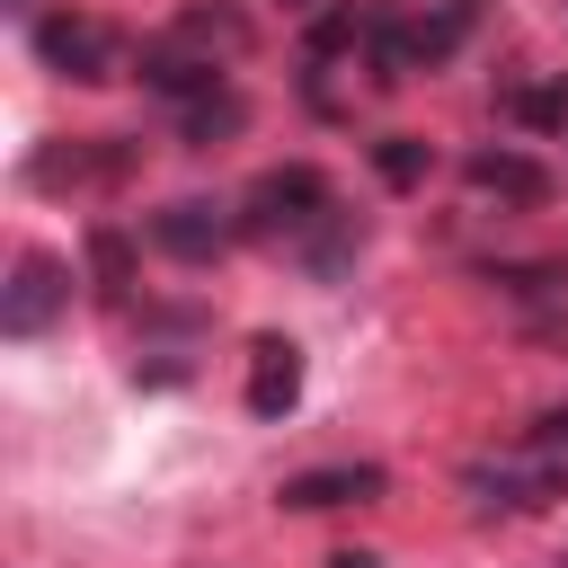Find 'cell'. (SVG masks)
I'll use <instances>...</instances> for the list:
<instances>
[{"instance_id":"cell-1","label":"cell","mask_w":568,"mask_h":568,"mask_svg":"<svg viewBox=\"0 0 568 568\" xmlns=\"http://www.w3.org/2000/svg\"><path fill=\"white\" fill-rule=\"evenodd\" d=\"M328 213H337L328 178H320L311 160H284V169H266V178L240 195V240H311Z\"/></svg>"},{"instance_id":"cell-2","label":"cell","mask_w":568,"mask_h":568,"mask_svg":"<svg viewBox=\"0 0 568 568\" xmlns=\"http://www.w3.org/2000/svg\"><path fill=\"white\" fill-rule=\"evenodd\" d=\"M462 488L479 497V506H506V515H532V506H550V497H568V462L559 453H479L470 470H462Z\"/></svg>"},{"instance_id":"cell-3","label":"cell","mask_w":568,"mask_h":568,"mask_svg":"<svg viewBox=\"0 0 568 568\" xmlns=\"http://www.w3.org/2000/svg\"><path fill=\"white\" fill-rule=\"evenodd\" d=\"M36 62L44 71H62V80H115L124 71V44H115V27H98V18H71V9H53V18H36Z\"/></svg>"},{"instance_id":"cell-4","label":"cell","mask_w":568,"mask_h":568,"mask_svg":"<svg viewBox=\"0 0 568 568\" xmlns=\"http://www.w3.org/2000/svg\"><path fill=\"white\" fill-rule=\"evenodd\" d=\"M231 240H240V213H231V204H213V195H178V204H160V213H151V248H160V257H178V266H213Z\"/></svg>"},{"instance_id":"cell-5","label":"cell","mask_w":568,"mask_h":568,"mask_svg":"<svg viewBox=\"0 0 568 568\" xmlns=\"http://www.w3.org/2000/svg\"><path fill=\"white\" fill-rule=\"evenodd\" d=\"M142 169V151L124 142V133H89V142H44L36 160H27V178L36 186H124Z\"/></svg>"},{"instance_id":"cell-6","label":"cell","mask_w":568,"mask_h":568,"mask_svg":"<svg viewBox=\"0 0 568 568\" xmlns=\"http://www.w3.org/2000/svg\"><path fill=\"white\" fill-rule=\"evenodd\" d=\"M62 302H71V266H62L53 248H27V257L9 266V293H0V328H9V337H44V328L62 320Z\"/></svg>"},{"instance_id":"cell-7","label":"cell","mask_w":568,"mask_h":568,"mask_svg":"<svg viewBox=\"0 0 568 568\" xmlns=\"http://www.w3.org/2000/svg\"><path fill=\"white\" fill-rule=\"evenodd\" d=\"M382 488H390L382 462H320V470H293V479L275 488V506H284V515H328V506H373Z\"/></svg>"},{"instance_id":"cell-8","label":"cell","mask_w":568,"mask_h":568,"mask_svg":"<svg viewBox=\"0 0 568 568\" xmlns=\"http://www.w3.org/2000/svg\"><path fill=\"white\" fill-rule=\"evenodd\" d=\"M462 178H470L479 195H497V204H515V213H532V204H550V169H541L532 151H515V142H479V151L462 160Z\"/></svg>"},{"instance_id":"cell-9","label":"cell","mask_w":568,"mask_h":568,"mask_svg":"<svg viewBox=\"0 0 568 568\" xmlns=\"http://www.w3.org/2000/svg\"><path fill=\"white\" fill-rule=\"evenodd\" d=\"M488 284H506V302H524V328L532 337H568V257L488 266Z\"/></svg>"},{"instance_id":"cell-10","label":"cell","mask_w":568,"mask_h":568,"mask_svg":"<svg viewBox=\"0 0 568 568\" xmlns=\"http://www.w3.org/2000/svg\"><path fill=\"white\" fill-rule=\"evenodd\" d=\"M302 408V346L293 337H257L248 346V417H293Z\"/></svg>"},{"instance_id":"cell-11","label":"cell","mask_w":568,"mask_h":568,"mask_svg":"<svg viewBox=\"0 0 568 568\" xmlns=\"http://www.w3.org/2000/svg\"><path fill=\"white\" fill-rule=\"evenodd\" d=\"M142 89H160V98L195 106V98H213V89H222V62H204V53H186V44L169 36V44H142Z\"/></svg>"},{"instance_id":"cell-12","label":"cell","mask_w":568,"mask_h":568,"mask_svg":"<svg viewBox=\"0 0 568 568\" xmlns=\"http://www.w3.org/2000/svg\"><path fill=\"white\" fill-rule=\"evenodd\" d=\"M248 133V98L222 80L213 98H195V106H178V142L186 151H222V142H240Z\"/></svg>"},{"instance_id":"cell-13","label":"cell","mask_w":568,"mask_h":568,"mask_svg":"<svg viewBox=\"0 0 568 568\" xmlns=\"http://www.w3.org/2000/svg\"><path fill=\"white\" fill-rule=\"evenodd\" d=\"M178 44H186V53H204V62H231V53L248 44V18H240V9H222V0H213V9H186V18H178Z\"/></svg>"},{"instance_id":"cell-14","label":"cell","mask_w":568,"mask_h":568,"mask_svg":"<svg viewBox=\"0 0 568 568\" xmlns=\"http://www.w3.org/2000/svg\"><path fill=\"white\" fill-rule=\"evenodd\" d=\"M89 275H98V293H106V302H124V293H133V240H124L115 222H98V231H89Z\"/></svg>"},{"instance_id":"cell-15","label":"cell","mask_w":568,"mask_h":568,"mask_svg":"<svg viewBox=\"0 0 568 568\" xmlns=\"http://www.w3.org/2000/svg\"><path fill=\"white\" fill-rule=\"evenodd\" d=\"M373 169H382V186H399V195H408V186H426L435 151H426L417 133H382V142H373Z\"/></svg>"},{"instance_id":"cell-16","label":"cell","mask_w":568,"mask_h":568,"mask_svg":"<svg viewBox=\"0 0 568 568\" xmlns=\"http://www.w3.org/2000/svg\"><path fill=\"white\" fill-rule=\"evenodd\" d=\"M355 248H364V222H355V213H328V222H320V231L302 240V257H311V275H337V266H346Z\"/></svg>"},{"instance_id":"cell-17","label":"cell","mask_w":568,"mask_h":568,"mask_svg":"<svg viewBox=\"0 0 568 568\" xmlns=\"http://www.w3.org/2000/svg\"><path fill=\"white\" fill-rule=\"evenodd\" d=\"M506 115L532 124V133H568V80H541V89H506Z\"/></svg>"},{"instance_id":"cell-18","label":"cell","mask_w":568,"mask_h":568,"mask_svg":"<svg viewBox=\"0 0 568 568\" xmlns=\"http://www.w3.org/2000/svg\"><path fill=\"white\" fill-rule=\"evenodd\" d=\"M532 444L559 453V444H568V408H541V417H532Z\"/></svg>"},{"instance_id":"cell-19","label":"cell","mask_w":568,"mask_h":568,"mask_svg":"<svg viewBox=\"0 0 568 568\" xmlns=\"http://www.w3.org/2000/svg\"><path fill=\"white\" fill-rule=\"evenodd\" d=\"M328 568H382V559H373V550H337Z\"/></svg>"},{"instance_id":"cell-20","label":"cell","mask_w":568,"mask_h":568,"mask_svg":"<svg viewBox=\"0 0 568 568\" xmlns=\"http://www.w3.org/2000/svg\"><path fill=\"white\" fill-rule=\"evenodd\" d=\"M293 9H311V0H293Z\"/></svg>"}]
</instances>
